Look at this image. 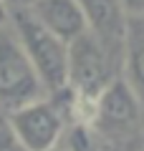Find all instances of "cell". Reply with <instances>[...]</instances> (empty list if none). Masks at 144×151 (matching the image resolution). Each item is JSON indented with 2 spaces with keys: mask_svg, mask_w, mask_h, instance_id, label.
<instances>
[{
  "mask_svg": "<svg viewBox=\"0 0 144 151\" xmlns=\"http://www.w3.org/2000/svg\"><path fill=\"white\" fill-rule=\"evenodd\" d=\"M10 30L15 33L20 48L25 50L31 65L36 68L48 96H58L66 91L68 78V43L56 38L31 15L28 8H13Z\"/></svg>",
  "mask_w": 144,
  "mask_h": 151,
  "instance_id": "1",
  "label": "cell"
},
{
  "mask_svg": "<svg viewBox=\"0 0 144 151\" xmlns=\"http://www.w3.org/2000/svg\"><path fill=\"white\" fill-rule=\"evenodd\" d=\"M46 96L48 93L36 68L31 65L25 50L20 48L15 33L8 25L5 30H0V108L10 113Z\"/></svg>",
  "mask_w": 144,
  "mask_h": 151,
  "instance_id": "2",
  "label": "cell"
},
{
  "mask_svg": "<svg viewBox=\"0 0 144 151\" xmlns=\"http://www.w3.org/2000/svg\"><path fill=\"white\" fill-rule=\"evenodd\" d=\"M8 129L25 151H56L66 134V113L53 96L8 113Z\"/></svg>",
  "mask_w": 144,
  "mask_h": 151,
  "instance_id": "3",
  "label": "cell"
},
{
  "mask_svg": "<svg viewBox=\"0 0 144 151\" xmlns=\"http://www.w3.org/2000/svg\"><path fill=\"white\" fill-rule=\"evenodd\" d=\"M144 124V106L124 76L111 81L94 101L91 124L101 139H129Z\"/></svg>",
  "mask_w": 144,
  "mask_h": 151,
  "instance_id": "4",
  "label": "cell"
},
{
  "mask_svg": "<svg viewBox=\"0 0 144 151\" xmlns=\"http://www.w3.org/2000/svg\"><path fill=\"white\" fill-rule=\"evenodd\" d=\"M86 15V28L94 38H99L106 48L124 55L129 18L121 8V0H79Z\"/></svg>",
  "mask_w": 144,
  "mask_h": 151,
  "instance_id": "5",
  "label": "cell"
},
{
  "mask_svg": "<svg viewBox=\"0 0 144 151\" xmlns=\"http://www.w3.org/2000/svg\"><path fill=\"white\" fill-rule=\"evenodd\" d=\"M28 10L46 30H51L63 43H73L89 30L79 0H38Z\"/></svg>",
  "mask_w": 144,
  "mask_h": 151,
  "instance_id": "6",
  "label": "cell"
},
{
  "mask_svg": "<svg viewBox=\"0 0 144 151\" xmlns=\"http://www.w3.org/2000/svg\"><path fill=\"white\" fill-rule=\"evenodd\" d=\"M124 78L144 106V20H129L124 38Z\"/></svg>",
  "mask_w": 144,
  "mask_h": 151,
  "instance_id": "7",
  "label": "cell"
},
{
  "mask_svg": "<svg viewBox=\"0 0 144 151\" xmlns=\"http://www.w3.org/2000/svg\"><path fill=\"white\" fill-rule=\"evenodd\" d=\"M61 141L66 144V151H101V136L94 131V126L81 124V121L66 126Z\"/></svg>",
  "mask_w": 144,
  "mask_h": 151,
  "instance_id": "8",
  "label": "cell"
},
{
  "mask_svg": "<svg viewBox=\"0 0 144 151\" xmlns=\"http://www.w3.org/2000/svg\"><path fill=\"white\" fill-rule=\"evenodd\" d=\"M0 151H25L18 144V139L13 136V131L8 129V121L0 126Z\"/></svg>",
  "mask_w": 144,
  "mask_h": 151,
  "instance_id": "9",
  "label": "cell"
},
{
  "mask_svg": "<svg viewBox=\"0 0 144 151\" xmlns=\"http://www.w3.org/2000/svg\"><path fill=\"white\" fill-rule=\"evenodd\" d=\"M121 8L129 20H144V0H121Z\"/></svg>",
  "mask_w": 144,
  "mask_h": 151,
  "instance_id": "10",
  "label": "cell"
},
{
  "mask_svg": "<svg viewBox=\"0 0 144 151\" xmlns=\"http://www.w3.org/2000/svg\"><path fill=\"white\" fill-rule=\"evenodd\" d=\"M10 13H13V8L8 5L5 0H0V30H5L10 25Z\"/></svg>",
  "mask_w": 144,
  "mask_h": 151,
  "instance_id": "11",
  "label": "cell"
},
{
  "mask_svg": "<svg viewBox=\"0 0 144 151\" xmlns=\"http://www.w3.org/2000/svg\"><path fill=\"white\" fill-rule=\"evenodd\" d=\"M10 8H31L33 3H38V0H5Z\"/></svg>",
  "mask_w": 144,
  "mask_h": 151,
  "instance_id": "12",
  "label": "cell"
}]
</instances>
